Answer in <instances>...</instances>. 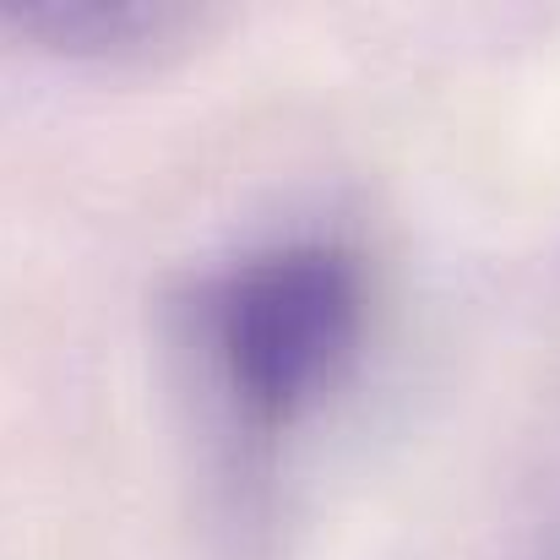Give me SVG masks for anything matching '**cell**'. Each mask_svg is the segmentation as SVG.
<instances>
[{"instance_id": "cell-1", "label": "cell", "mask_w": 560, "mask_h": 560, "mask_svg": "<svg viewBox=\"0 0 560 560\" xmlns=\"http://www.w3.org/2000/svg\"><path fill=\"white\" fill-rule=\"evenodd\" d=\"M371 283L354 250L327 240L267 245L201 294V343L234 413L256 430L300 424L354 360Z\"/></svg>"}, {"instance_id": "cell-2", "label": "cell", "mask_w": 560, "mask_h": 560, "mask_svg": "<svg viewBox=\"0 0 560 560\" xmlns=\"http://www.w3.org/2000/svg\"><path fill=\"white\" fill-rule=\"evenodd\" d=\"M5 16L27 33L44 38L55 49H77V55H126L142 44H164L170 33L186 27V11H164V5H5Z\"/></svg>"}]
</instances>
